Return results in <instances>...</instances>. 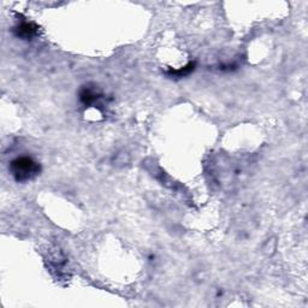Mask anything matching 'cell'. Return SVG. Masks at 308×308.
Wrapping results in <instances>:
<instances>
[{
	"mask_svg": "<svg viewBox=\"0 0 308 308\" xmlns=\"http://www.w3.org/2000/svg\"><path fill=\"white\" fill-rule=\"evenodd\" d=\"M10 171L17 182L26 183L36 177L41 171V167L31 156H20L11 161Z\"/></svg>",
	"mask_w": 308,
	"mask_h": 308,
	"instance_id": "6da1fadb",
	"label": "cell"
},
{
	"mask_svg": "<svg viewBox=\"0 0 308 308\" xmlns=\"http://www.w3.org/2000/svg\"><path fill=\"white\" fill-rule=\"evenodd\" d=\"M100 98H101V95L99 93H96L94 89L91 88H83L80 93L81 101L87 107H91L92 105H95Z\"/></svg>",
	"mask_w": 308,
	"mask_h": 308,
	"instance_id": "3957f363",
	"label": "cell"
},
{
	"mask_svg": "<svg viewBox=\"0 0 308 308\" xmlns=\"http://www.w3.org/2000/svg\"><path fill=\"white\" fill-rule=\"evenodd\" d=\"M15 35L17 37H21L23 40H31L35 35L37 34V27L35 26L33 23H28V22H24L18 24L15 29Z\"/></svg>",
	"mask_w": 308,
	"mask_h": 308,
	"instance_id": "7a4b0ae2",
	"label": "cell"
},
{
	"mask_svg": "<svg viewBox=\"0 0 308 308\" xmlns=\"http://www.w3.org/2000/svg\"><path fill=\"white\" fill-rule=\"evenodd\" d=\"M194 69H195V63H188L187 65L181 67V69L178 70H169L167 71V75L169 76H174V77H177V78H181V77H185V76H188L189 74H190L191 71H194Z\"/></svg>",
	"mask_w": 308,
	"mask_h": 308,
	"instance_id": "277c9868",
	"label": "cell"
}]
</instances>
